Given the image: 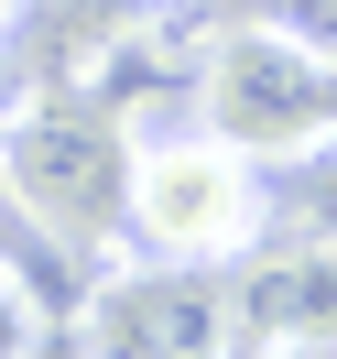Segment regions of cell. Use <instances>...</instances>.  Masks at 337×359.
Listing matches in <instances>:
<instances>
[{
    "instance_id": "cell-1",
    "label": "cell",
    "mask_w": 337,
    "mask_h": 359,
    "mask_svg": "<svg viewBox=\"0 0 337 359\" xmlns=\"http://www.w3.org/2000/svg\"><path fill=\"white\" fill-rule=\"evenodd\" d=\"M196 109L250 163H294L337 142V55L294 22H228L196 66Z\"/></svg>"
},
{
    "instance_id": "cell-2",
    "label": "cell",
    "mask_w": 337,
    "mask_h": 359,
    "mask_svg": "<svg viewBox=\"0 0 337 359\" xmlns=\"http://www.w3.org/2000/svg\"><path fill=\"white\" fill-rule=\"evenodd\" d=\"M0 175L22 196V218L44 240H109L131 218V153H120V120L76 109V98H44V109L0 120Z\"/></svg>"
},
{
    "instance_id": "cell-3",
    "label": "cell",
    "mask_w": 337,
    "mask_h": 359,
    "mask_svg": "<svg viewBox=\"0 0 337 359\" xmlns=\"http://www.w3.org/2000/svg\"><path fill=\"white\" fill-rule=\"evenodd\" d=\"M131 229L163 262H240L261 240V175L240 142L196 131V142H142L131 153Z\"/></svg>"
},
{
    "instance_id": "cell-4",
    "label": "cell",
    "mask_w": 337,
    "mask_h": 359,
    "mask_svg": "<svg viewBox=\"0 0 337 359\" xmlns=\"http://www.w3.org/2000/svg\"><path fill=\"white\" fill-rule=\"evenodd\" d=\"M88 359H228L240 305L207 283V262H109L76 305Z\"/></svg>"
},
{
    "instance_id": "cell-5",
    "label": "cell",
    "mask_w": 337,
    "mask_h": 359,
    "mask_svg": "<svg viewBox=\"0 0 337 359\" xmlns=\"http://www.w3.org/2000/svg\"><path fill=\"white\" fill-rule=\"evenodd\" d=\"M174 76V44H163V22H88L66 44V98L98 120H131L142 98Z\"/></svg>"
},
{
    "instance_id": "cell-6",
    "label": "cell",
    "mask_w": 337,
    "mask_h": 359,
    "mask_svg": "<svg viewBox=\"0 0 337 359\" xmlns=\"http://www.w3.org/2000/svg\"><path fill=\"white\" fill-rule=\"evenodd\" d=\"M228 305H240V327H337V240L261 250Z\"/></svg>"
},
{
    "instance_id": "cell-7",
    "label": "cell",
    "mask_w": 337,
    "mask_h": 359,
    "mask_svg": "<svg viewBox=\"0 0 337 359\" xmlns=\"http://www.w3.org/2000/svg\"><path fill=\"white\" fill-rule=\"evenodd\" d=\"M228 359H337V327H240Z\"/></svg>"
},
{
    "instance_id": "cell-8",
    "label": "cell",
    "mask_w": 337,
    "mask_h": 359,
    "mask_svg": "<svg viewBox=\"0 0 337 359\" xmlns=\"http://www.w3.org/2000/svg\"><path fill=\"white\" fill-rule=\"evenodd\" d=\"M0 359H33V294L11 262H0Z\"/></svg>"
},
{
    "instance_id": "cell-9",
    "label": "cell",
    "mask_w": 337,
    "mask_h": 359,
    "mask_svg": "<svg viewBox=\"0 0 337 359\" xmlns=\"http://www.w3.org/2000/svg\"><path fill=\"white\" fill-rule=\"evenodd\" d=\"M11 229H22V196H11V175H0V250H11Z\"/></svg>"
},
{
    "instance_id": "cell-10",
    "label": "cell",
    "mask_w": 337,
    "mask_h": 359,
    "mask_svg": "<svg viewBox=\"0 0 337 359\" xmlns=\"http://www.w3.org/2000/svg\"><path fill=\"white\" fill-rule=\"evenodd\" d=\"M11 11H22V0H0V22H11Z\"/></svg>"
}]
</instances>
